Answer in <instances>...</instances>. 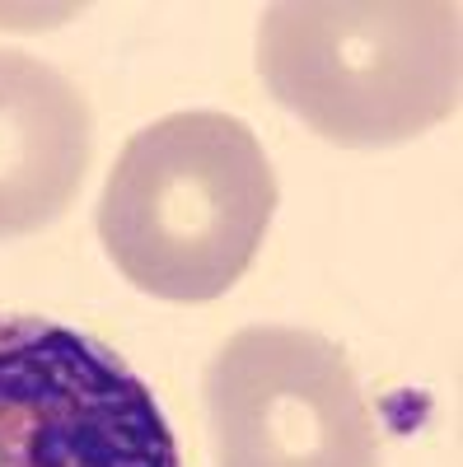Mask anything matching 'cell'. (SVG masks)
Instances as JSON below:
<instances>
[{
    "label": "cell",
    "instance_id": "obj_1",
    "mask_svg": "<svg viewBox=\"0 0 463 467\" xmlns=\"http://www.w3.org/2000/svg\"><path fill=\"white\" fill-rule=\"evenodd\" d=\"M272 215L277 173L253 127L192 108L122 145L103 182L99 239L136 290L206 304L244 281Z\"/></svg>",
    "mask_w": 463,
    "mask_h": 467
},
{
    "label": "cell",
    "instance_id": "obj_2",
    "mask_svg": "<svg viewBox=\"0 0 463 467\" xmlns=\"http://www.w3.org/2000/svg\"><path fill=\"white\" fill-rule=\"evenodd\" d=\"M258 70L272 99L332 145H398L458 112L454 0H277Z\"/></svg>",
    "mask_w": 463,
    "mask_h": 467
},
{
    "label": "cell",
    "instance_id": "obj_3",
    "mask_svg": "<svg viewBox=\"0 0 463 467\" xmlns=\"http://www.w3.org/2000/svg\"><path fill=\"white\" fill-rule=\"evenodd\" d=\"M0 467H183L150 383L47 318H0Z\"/></svg>",
    "mask_w": 463,
    "mask_h": 467
},
{
    "label": "cell",
    "instance_id": "obj_4",
    "mask_svg": "<svg viewBox=\"0 0 463 467\" xmlns=\"http://www.w3.org/2000/svg\"><path fill=\"white\" fill-rule=\"evenodd\" d=\"M216 467H379L346 356L304 327H244L206 365Z\"/></svg>",
    "mask_w": 463,
    "mask_h": 467
},
{
    "label": "cell",
    "instance_id": "obj_5",
    "mask_svg": "<svg viewBox=\"0 0 463 467\" xmlns=\"http://www.w3.org/2000/svg\"><path fill=\"white\" fill-rule=\"evenodd\" d=\"M94 117L66 75L0 47V239L61 220L89 173Z\"/></svg>",
    "mask_w": 463,
    "mask_h": 467
}]
</instances>
